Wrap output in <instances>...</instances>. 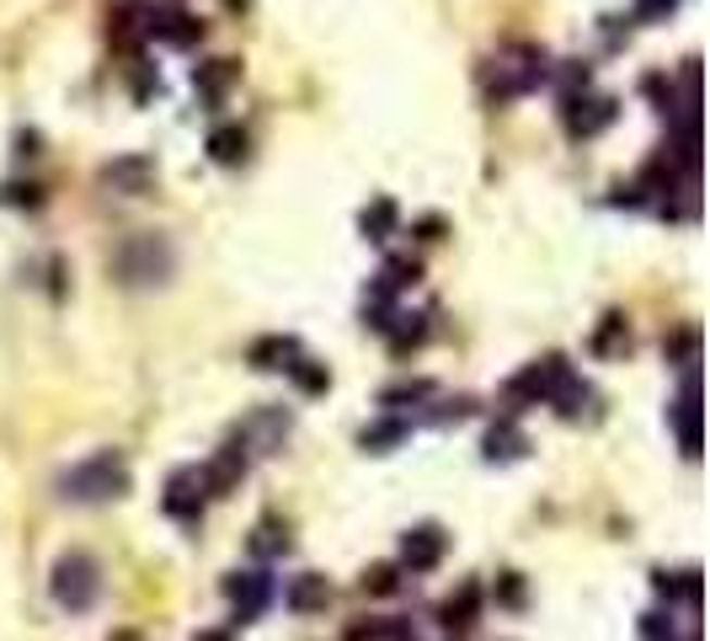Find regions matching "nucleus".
Returning <instances> with one entry per match:
<instances>
[{"mask_svg": "<svg viewBox=\"0 0 710 641\" xmlns=\"http://www.w3.org/2000/svg\"><path fill=\"white\" fill-rule=\"evenodd\" d=\"M545 80H550V54L540 43H514V49H503L497 60L481 70V86H486L492 102H514V97L545 86Z\"/></svg>", "mask_w": 710, "mask_h": 641, "instance_id": "1", "label": "nucleus"}, {"mask_svg": "<svg viewBox=\"0 0 710 641\" xmlns=\"http://www.w3.org/2000/svg\"><path fill=\"white\" fill-rule=\"evenodd\" d=\"M60 492H65L69 503H107V498H124V492H129V465H124L118 449H102V454L69 465L65 476H60Z\"/></svg>", "mask_w": 710, "mask_h": 641, "instance_id": "2", "label": "nucleus"}, {"mask_svg": "<svg viewBox=\"0 0 710 641\" xmlns=\"http://www.w3.org/2000/svg\"><path fill=\"white\" fill-rule=\"evenodd\" d=\"M113 267L129 289H144V284H166L177 273V252H172L166 236H129L113 256Z\"/></svg>", "mask_w": 710, "mask_h": 641, "instance_id": "3", "label": "nucleus"}, {"mask_svg": "<svg viewBox=\"0 0 710 641\" xmlns=\"http://www.w3.org/2000/svg\"><path fill=\"white\" fill-rule=\"evenodd\" d=\"M49 588H54V604H60V609L86 615V609L97 604V593H102V567H97V556H86V551H65V556L54 562Z\"/></svg>", "mask_w": 710, "mask_h": 641, "instance_id": "4", "label": "nucleus"}, {"mask_svg": "<svg viewBox=\"0 0 710 641\" xmlns=\"http://www.w3.org/2000/svg\"><path fill=\"white\" fill-rule=\"evenodd\" d=\"M567 380H572V364H567L561 353H550V359L529 364L523 375L508 380V401H514V406H540V401H550Z\"/></svg>", "mask_w": 710, "mask_h": 641, "instance_id": "5", "label": "nucleus"}, {"mask_svg": "<svg viewBox=\"0 0 710 641\" xmlns=\"http://www.w3.org/2000/svg\"><path fill=\"white\" fill-rule=\"evenodd\" d=\"M614 113H620L614 97H587V91H567V97H561V124H567L572 139L604 134V128L614 124Z\"/></svg>", "mask_w": 710, "mask_h": 641, "instance_id": "6", "label": "nucleus"}, {"mask_svg": "<svg viewBox=\"0 0 710 641\" xmlns=\"http://www.w3.org/2000/svg\"><path fill=\"white\" fill-rule=\"evenodd\" d=\"M289 428H294V417H289L283 406H262V412H252V417H246L230 439L246 449V454H252V449H257V454H272V449H283Z\"/></svg>", "mask_w": 710, "mask_h": 641, "instance_id": "7", "label": "nucleus"}, {"mask_svg": "<svg viewBox=\"0 0 710 641\" xmlns=\"http://www.w3.org/2000/svg\"><path fill=\"white\" fill-rule=\"evenodd\" d=\"M444 545H449V535L439 529V524H417V529H406L401 535V573H433L439 562H444Z\"/></svg>", "mask_w": 710, "mask_h": 641, "instance_id": "8", "label": "nucleus"}, {"mask_svg": "<svg viewBox=\"0 0 710 641\" xmlns=\"http://www.w3.org/2000/svg\"><path fill=\"white\" fill-rule=\"evenodd\" d=\"M144 38H161V43H172V49H193L198 38H203V22H198L193 11H182V5H150Z\"/></svg>", "mask_w": 710, "mask_h": 641, "instance_id": "9", "label": "nucleus"}, {"mask_svg": "<svg viewBox=\"0 0 710 641\" xmlns=\"http://www.w3.org/2000/svg\"><path fill=\"white\" fill-rule=\"evenodd\" d=\"M203 498H208V492H203V470H198V465H182V470H172L161 508L172 513V518H182V524H188V518H198V513H203Z\"/></svg>", "mask_w": 710, "mask_h": 641, "instance_id": "10", "label": "nucleus"}, {"mask_svg": "<svg viewBox=\"0 0 710 641\" xmlns=\"http://www.w3.org/2000/svg\"><path fill=\"white\" fill-rule=\"evenodd\" d=\"M246 465H252V454L230 439V444H225L219 454H214V460H208V465H203V492H208V498H225V492H230V487L246 476Z\"/></svg>", "mask_w": 710, "mask_h": 641, "instance_id": "11", "label": "nucleus"}, {"mask_svg": "<svg viewBox=\"0 0 710 641\" xmlns=\"http://www.w3.org/2000/svg\"><path fill=\"white\" fill-rule=\"evenodd\" d=\"M225 593L236 599V620H257L272 599V577L267 573H230L225 577Z\"/></svg>", "mask_w": 710, "mask_h": 641, "instance_id": "12", "label": "nucleus"}, {"mask_svg": "<svg viewBox=\"0 0 710 641\" xmlns=\"http://www.w3.org/2000/svg\"><path fill=\"white\" fill-rule=\"evenodd\" d=\"M155 183V155H113L102 166V188L113 192H144Z\"/></svg>", "mask_w": 710, "mask_h": 641, "instance_id": "13", "label": "nucleus"}, {"mask_svg": "<svg viewBox=\"0 0 710 641\" xmlns=\"http://www.w3.org/2000/svg\"><path fill=\"white\" fill-rule=\"evenodd\" d=\"M331 604V582L321 573H300L289 577V588H283V609H294V615H316Z\"/></svg>", "mask_w": 710, "mask_h": 641, "instance_id": "14", "label": "nucleus"}, {"mask_svg": "<svg viewBox=\"0 0 710 641\" xmlns=\"http://www.w3.org/2000/svg\"><path fill=\"white\" fill-rule=\"evenodd\" d=\"M236 75H241V64H236V60H208V64H198V70H193L198 97H203L208 108H219V102H225V91L236 86Z\"/></svg>", "mask_w": 710, "mask_h": 641, "instance_id": "15", "label": "nucleus"}, {"mask_svg": "<svg viewBox=\"0 0 710 641\" xmlns=\"http://www.w3.org/2000/svg\"><path fill=\"white\" fill-rule=\"evenodd\" d=\"M144 27H150V5H139V0L118 5V11L107 16V38H113L118 49H139V43H144Z\"/></svg>", "mask_w": 710, "mask_h": 641, "instance_id": "16", "label": "nucleus"}, {"mask_svg": "<svg viewBox=\"0 0 710 641\" xmlns=\"http://www.w3.org/2000/svg\"><path fill=\"white\" fill-rule=\"evenodd\" d=\"M294 359H300V342H294V337H262V342H252V353H246V364L262 369V375L289 369Z\"/></svg>", "mask_w": 710, "mask_h": 641, "instance_id": "17", "label": "nucleus"}, {"mask_svg": "<svg viewBox=\"0 0 710 641\" xmlns=\"http://www.w3.org/2000/svg\"><path fill=\"white\" fill-rule=\"evenodd\" d=\"M476 615H481V582H459V593L444 599V609H439V620H444L449 631H470Z\"/></svg>", "mask_w": 710, "mask_h": 641, "instance_id": "18", "label": "nucleus"}, {"mask_svg": "<svg viewBox=\"0 0 710 641\" xmlns=\"http://www.w3.org/2000/svg\"><path fill=\"white\" fill-rule=\"evenodd\" d=\"M395 225H401V209H395V198H375V203L358 214V230H364V241H390V236H395Z\"/></svg>", "mask_w": 710, "mask_h": 641, "instance_id": "19", "label": "nucleus"}, {"mask_svg": "<svg viewBox=\"0 0 710 641\" xmlns=\"http://www.w3.org/2000/svg\"><path fill=\"white\" fill-rule=\"evenodd\" d=\"M406 433H411L406 417H380V423H369V428L358 433V444L369 449V454H390L395 444H406Z\"/></svg>", "mask_w": 710, "mask_h": 641, "instance_id": "20", "label": "nucleus"}, {"mask_svg": "<svg viewBox=\"0 0 710 641\" xmlns=\"http://www.w3.org/2000/svg\"><path fill=\"white\" fill-rule=\"evenodd\" d=\"M523 454V433H518L514 417H497L492 428H486V460L492 465H503V460H518Z\"/></svg>", "mask_w": 710, "mask_h": 641, "instance_id": "21", "label": "nucleus"}, {"mask_svg": "<svg viewBox=\"0 0 710 641\" xmlns=\"http://www.w3.org/2000/svg\"><path fill=\"white\" fill-rule=\"evenodd\" d=\"M695 406H700V390H695V369L684 375V390H679V406H673V423H679V444L684 454H695Z\"/></svg>", "mask_w": 710, "mask_h": 641, "instance_id": "22", "label": "nucleus"}, {"mask_svg": "<svg viewBox=\"0 0 710 641\" xmlns=\"http://www.w3.org/2000/svg\"><path fill=\"white\" fill-rule=\"evenodd\" d=\"M208 155H214L219 166H241V161H246V128L219 124L208 134Z\"/></svg>", "mask_w": 710, "mask_h": 641, "instance_id": "23", "label": "nucleus"}, {"mask_svg": "<svg viewBox=\"0 0 710 641\" xmlns=\"http://www.w3.org/2000/svg\"><path fill=\"white\" fill-rule=\"evenodd\" d=\"M625 348H631V326H625L620 311H609V316L598 320V331H593V353H598V359H614V353H625Z\"/></svg>", "mask_w": 710, "mask_h": 641, "instance_id": "24", "label": "nucleus"}, {"mask_svg": "<svg viewBox=\"0 0 710 641\" xmlns=\"http://www.w3.org/2000/svg\"><path fill=\"white\" fill-rule=\"evenodd\" d=\"M428 342V316H406V311H395L390 320V353H411V348H422Z\"/></svg>", "mask_w": 710, "mask_h": 641, "instance_id": "25", "label": "nucleus"}, {"mask_svg": "<svg viewBox=\"0 0 710 641\" xmlns=\"http://www.w3.org/2000/svg\"><path fill=\"white\" fill-rule=\"evenodd\" d=\"M428 395H433V380H401V385H385V390H380V406L395 417L401 406H417V401H428Z\"/></svg>", "mask_w": 710, "mask_h": 641, "instance_id": "26", "label": "nucleus"}, {"mask_svg": "<svg viewBox=\"0 0 710 641\" xmlns=\"http://www.w3.org/2000/svg\"><path fill=\"white\" fill-rule=\"evenodd\" d=\"M289 380L300 385L305 395H326V390H331V369L316 364V359H294V364H289Z\"/></svg>", "mask_w": 710, "mask_h": 641, "instance_id": "27", "label": "nucleus"}, {"mask_svg": "<svg viewBox=\"0 0 710 641\" xmlns=\"http://www.w3.org/2000/svg\"><path fill=\"white\" fill-rule=\"evenodd\" d=\"M651 582H657V593L673 604V599H700V573H651Z\"/></svg>", "mask_w": 710, "mask_h": 641, "instance_id": "28", "label": "nucleus"}, {"mask_svg": "<svg viewBox=\"0 0 710 641\" xmlns=\"http://www.w3.org/2000/svg\"><path fill=\"white\" fill-rule=\"evenodd\" d=\"M252 551H257V556H283V551H289V524L262 518L257 535H252Z\"/></svg>", "mask_w": 710, "mask_h": 641, "instance_id": "29", "label": "nucleus"}, {"mask_svg": "<svg viewBox=\"0 0 710 641\" xmlns=\"http://www.w3.org/2000/svg\"><path fill=\"white\" fill-rule=\"evenodd\" d=\"M417 278H422V262H417V256H390L385 273H380V284H385L390 294H401V289L417 284Z\"/></svg>", "mask_w": 710, "mask_h": 641, "instance_id": "30", "label": "nucleus"}, {"mask_svg": "<svg viewBox=\"0 0 710 641\" xmlns=\"http://www.w3.org/2000/svg\"><path fill=\"white\" fill-rule=\"evenodd\" d=\"M695 348H700V331H695V326H684V331H673V337L662 342L668 364H684V369H695Z\"/></svg>", "mask_w": 710, "mask_h": 641, "instance_id": "31", "label": "nucleus"}, {"mask_svg": "<svg viewBox=\"0 0 710 641\" xmlns=\"http://www.w3.org/2000/svg\"><path fill=\"white\" fill-rule=\"evenodd\" d=\"M395 588H401V567H395V562H375V567L364 573V593H375V599H385Z\"/></svg>", "mask_w": 710, "mask_h": 641, "instance_id": "32", "label": "nucleus"}, {"mask_svg": "<svg viewBox=\"0 0 710 641\" xmlns=\"http://www.w3.org/2000/svg\"><path fill=\"white\" fill-rule=\"evenodd\" d=\"M492 599H497V604H508V609H518V604H523V577L503 573V577H497V588H492Z\"/></svg>", "mask_w": 710, "mask_h": 641, "instance_id": "33", "label": "nucleus"}, {"mask_svg": "<svg viewBox=\"0 0 710 641\" xmlns=\"http://www.w3.org/2000/svg\"><path fill=\"white\" fill-rule=\"evenodd\" d=\"M642 91L657 102V108H662V113H673V80H668V75H646Z\"/></svg>", "mask_w": 710, "mask_h": 641, "instance_id": "34", "label": "nucleus"}, {"mask_svg": "<svg viewBox=\"0 0 710 641\" xmlns=\"http://www.w3.org/2000/svg\"><path fill=\"white\" fill-rule=\"evenodd\" d=\"M642 637L646 641H673V620H662V615H646V620H642Z\"/></svg>", "mask_w": 710, "mask_h": 641, "instance_id": "35", "label": "nucleus"}, {"mask_svg": "<svg viewBox=\"0 0 710 641\" xmlns=\"http://www.w3.org/2000/svg\"><path fill=\"white\" fill-rule=\"evenodd\" d=\"M38 144H43V134H38V128H22V134H16V155H22V161H33V155H43Z\"/></svg>", "mask_w": 710, "mask_h": 641, "instance_id": "36", "label": "nucleus"}, {"mask_svg": "<svg viewBox=\"0 0 710 641\" xmlns=\"http://www.w3.org/2000/svg\"><path fill=\"white\" fill-rule=\"evenodd\" d=\"M449 236V225L439 219V214H428V219H417V241H444Z\"/></svg>", "mask_w": 710, "mask_h": 641, "instance_id": "37", "label": "nucleus"}, {"mask_svg": "<svg viewBox=\"0 0 710 641\" xmlns=\"http://www.w3.org/2000/svg\"><path fill=\"white\" fill-rule=\"evenodd\" d=\"M561 80H567V91H587L593 70H587V64H567V70H561Z\"/></svg>", "mask_w": 710, "mask_h": 641, "instance_id": "38", "label": "nucleus"}, {"mask_svg": "<svg viewBox=\"0 0 710 641\" xmlns=\"http://www.w3.org/2000/svg\"><path fill=\"white\" fill-rule=\"evenodd\" d=\"M380 637H385L380 626H353V631H347V637H342V641H380Z\"/></svg>", "mask_w": 710, "mask_h": 641, "instance_id": "39", "label": "nucleus"}, {"mask_svg": "<svg viewBox=\"0 0 710 641\" xmlns=\"http://www.w3.org/2000/svg\"><path fill=\"white\" fill-rule=\"evenodd\" d=\"M107 641H144V637H139V631H113Z\"/></svg>", "mask_w": 710, "mask_h": 641, "instance_id": "40", "label": "nucleus"}, {"mask_svg": "<svg viewBox=\"0 0 710 641\" xmlns=\"http://www.w3.org/2000/svg\"><path fill=\"white\" fill-rule=\"evenodd\" d=\"M193 641H230L225 631H203V637H193Z\"/></svg>", "mask_w": 710, "mask_h": 641, "instance_id": "41", "label": "nucleus"}, {"mask_svg": "<svg viewBox=\"0 0 710 641\" xmlns=\"http://www.w3.org/2000/svg\"><path fill=\"white\" fill-rule=\"evenodd\" d=\"M411 641H417V637H411Z\"/></svg>", "mask_w": 710, "mask_h": 641, "instance_id": "42", "label": "nucleus"}]
</instances>
